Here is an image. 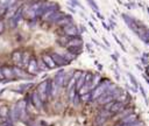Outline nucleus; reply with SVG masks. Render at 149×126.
I'll list each match as a JSON object with an SVG mask.
<instances>
[{"instance_id":"13","label":"nucleus","mask_w":149,"mask_h":126,"mask_svg":"<svg viewBox=\"0 0 149 126\" xmlns=\"http://www.w3.org/2000/svg\"><path fill=\"white\" fill-rule=\"evenodd\" d=\"M1 71H2V74H3L5 79H7V80H10V79L15 78L12 68H9V66H2V68H1Z\"/></svg>"},{"instance_id":"29","label":"nucleus","mask_w":149,"mask_h":126,"mask_svg":"<svg viewBox=\"0 0 149 126\" xmlns=\"http://www.w3.org/2000/svg\"><path fill=\"white\" fill-rule=\"evenodd\" d=\"M80 100H83V102H90V100H92V91H90V92H87L85 94H81L80 96Z\"/></svg>"},{"instance_id":"32","label":"nucleus","mask_w":149,"mask_h":126,"mask_svg":"<svg viewBox=\"0 0 149 126\" xmlns=\"http://www.w3.org/2000/svg\"><path fill=\"white\" fill-rule=\"evenodd\" d=\"M86 1H87V4L90 5V7H91L92 9H94V10H97V12H98L99 7H98V5L95 4V1H94V0H86Z\"/></svg>"},{"instance_id":"16","label":"nucleus","mask_w":149,"mask_h":126,"mask_svg":"<svg viewBox=\"0 0 149 126\" xmlns=\"http://www.w3.org/2000/svg\"><path fill=\"white\" fill-rule=\"evenodd\" d=\"M57 9H58V6H57V5H54L51 9H49L47 13H44V14L42 15V20H44V21H49V19L57 12Z\"/></svg>"},{"instance_id":"39","label":"nucleus","mask_w":149,"mask_h":126,"mask_svg":"<svg viewBox=\"0 0 149 126\" xmlns=\"http://www.w3.org/2000/svg\"><path fill=\"white\" fill-rule=\"evenodd\" d=\"M115 126H123V125H122V124H120V123H119V124H116V125H115Z\"/></svg>"},{"instance_id":"1","label":"nucleus","mask_w":149,"mask_h":126,"mask_svg":"<svg viewBox=\"0 0 149 126\" xmlns=\"http://www.w3.org/2000/svg\"><path fill=\"white\" fill-rule=\"evenodd\" d=\"M109 84H111V82H109L108 79H107V80H102L94 90H92V99H98V98L108 89Z\"/></svg>"},{"instance_id":"3","label":"nucleus","mask_w":149,"mask_h":126,"mask_svg":"<svg viewBox=\"0 0 149 126\" xmlns=\"http://www.w3.org/2000/svg\"><path fill=\"white\" fill-rule=\"evenodd\" d=\"M62 29H63L65 35H68L70 37H78V28L73 23H70V24L63 27Z\"/></svg>"},{"instance_id":"20","label":"nucleus","mask_w":149,"mask_h":126,"mask_svg":"<svg viewBox=\"0 0 149 126\" xmlns=\"http://www.w3.org/2000/svg\"><path fill=\"white\" fill-rule=\"evenodd\" d=\"M85 77H86V72H81L80 76L78 77L77 82H76V90L79 91L81 89V86L85 84Z\"/></svg>"},{"instance_id":"36","label":"nucleus","mask_w":149,"mask_h":126,"mask_svg":"<svg viewBox=\"0 0 149 126\" xmlns=\"http://www.w3.org/2000/svg\"><path fill=\"white\" fill-rule=\"evenodd\" d=\"M129 126H143V123H142L141 120H136L135 123H133V124L129 125Z\"/></svg>"},{"instance_id":"26","label":"nucleus","mask_w":149,"mask_h":126,"mask_svg":"<svg viewBox=\"0 0 149 126\" xmlns=\"http://www.w3.org/2000/svg\"><path fill=\"white\" fill-rule=\"evenodd\" d=\"M59 89H61V86H59V85H57V84L55 83V80L52 79V88H51V97H56V96L58 94V91H59Z\"/></svg>"},{"instance_id":"9","label":"nucleus","mask_w":149,"mask_h":126,"mask_svg":"<svg viewBox=\"0 0 149 126\" xmlns=\"http://www.w3.org/2000/svg\"><path fill=\"white\" fill-rule=\"evenodd\" d=\"M136 120H137V116L134 114V113H130L129 116H127V117H125L123 119H121V120H120V124H122L123 126H129V125H132L133 123H135Z\"/></svg>"},{"instance_id":"27","label":"nucleus","mask_w":149,"mask_h":126,"mask_svg":"<svg viewBox=\"0 0 149 126\" xmlns=\"http://www.w3.org/2000/svg\"><path fill=\"white\" fill-rule=\"evenodd\" d=\"M66 50H69L74 56H78L81 52V47H70V48H66Z\"/></svg>"},{"instance_id":"31","label":"nucleus","mask_w":149,"mask_h":126,"mask_svg":"<svg viewBox=\"0 0 149 126\" xmlns=\"http://www.w3.org/2000/svg\"><path fill=\"white\" fill-rule=\"evenodd\" d=\"M132 113V110L130 108H127V111H126V108L123 110V111H121V112H119V117H120V119H123L125 117H127V116H129Z\"/></svg>"},{"instance_id":"8","label":"nucleus","mask_w":149,"mask_h":126,"mask_svg":"<svg viewBox=\"0 0 149 126\" xmlns=\"http://www.w3.org/2000/svg\"><path fill=\"white\" fill-rule=\"evenodd\" d=\"M27 70H28V72L31 74V75H36V74H37V71H38V65H37V60H36L35 57H31V60H30V62H29V64H28V66H27Z\"/></svg>"},{"instance_id":"18","label":"nucleus","mask_w":149,"mask_h":126,"mask_svg":"<svg viewBox=\"0 0 149 126\" xmlns=\"http://www.w3.org/2000/svg\"><path fill=\"white\" fill-rule=\"evenodd\" d=\"M23 15H24L27 19H35V16H36V10H34L30 6H27V7L23 9Z\"/></svg>"},{"instance_id":"15","label":"nucleus","mask_w":149,"mask_h":126,"mask_svg":"<svg viewBox=\"0 0 149 126\" xmlns=\"http://www.w3.org/2000/svg\"><path fill=\"white\" fill-rule=\"evenodd\" d=\"M31 99H33V103H34V105L36 106V108L41 110V107H42V103H43V102H42V99L40 98L37 91L33 92V94H31Z\"/></svg>"},{"instance_id":"7","label":"nucleus","mask_w":149,"mask_h":126,"mask_svg":"<svg viewBox=\"0 0 149 126\" xmlns=\"http://www.w3.org/2000/svg\"><path fill=\"white\" fill-rule=\"evenodd\" d=\"M42 60L44 61L45 65L48 66V69H55L57 66V64L55 63V61L52 60V57L50 56V54H42Z\"/></svg>"},{"instance_id":"17","label":"nucleus","mask_w":149,"mask_h":126,"mask_svg":"<svg viewBox=\"0 0 149 126\" xmlns=\"http://www.w3.org/2000/svg\"><path fill=\"white\" fill-rule=\"evenodd\" d=\"M81 44H83V40L80 38V36H78V37H72V38L69 41L66 48H70V47H81Z\"/></svg>"},{"instance_id":"23","label":"nucleus","mask_w":149,"mask_h":126,"mask_svg":"<svg viewBox=\"0 0 149 126\" xmlns=\"http://www.w3.org/2000/svg\"><path fill=\"white\" fill-rule=\"evenodd\" d=\"M30 60H31V55H30V52L29 51H26V52H23L22 54V66H28V64H29V62H30Z\"/></svg>"},{"instance_id":"35","label":"nucleus","mask_w":149,"mask_h":126,"mask_svg":"<svg viewBox=\"0 0 149 126\" xmlns=\"http://www.w3.org/2000/svg\"><path fill=\"white\" fill-rule=\"evenodd\" d=\"M16 26H17V23L14 21V19H13V18L9 19V27H10V28H15Z\"/></svg>"},{"instance_id":"14","label":"nucleus","mask_w":149,"mask_h":126,"mask_svg":"<svg viewBox=\"0 0 149 126\" xmlns=\"http://www.w3.org/2000/svg\"><path fill=\"white\" fill-rule=\"evenodd\" d=\"M101 76L99 75V74H94L93 75V78H92V80H91V84H90V90L92 91V90H94L101 82Z\"/></svg>"},{"instance_id":"10","label":"nucleus","mask_w":149,"mask_h":126,"mask_svg":"<svg viewBox=\"0 0 149 126\" xmlns=\"http://www.w3.org/2000/svg\"><path fill=\"white\" fill-rule=\"evenodd\" d=\"M64 78H65V71H64V70H59V71H57V74L55 75L54 80H55V83H56L57 85H59V86L62 88V86H64Z\"/></svg>"},{"instance_id":"25","label":"nucleus","mask_w":149,"mask_h":126,"mask_svg":"<svg viewBox=\"0 0 149 126\" xmlns=\"http://www.w3.org/2000/svg\"><path fill=\"white\" fill-rule=\"evenodd\" d=\"M106 121H107V118H106V117H102V116L98 114V117H97L95 120H94V125H95V126H102Z\"/></svg>"},{"instance_id":"4","label":"nucleus","mask_w":149,"mask_h":126,"mask_svg":"<svg viewBox=\"0 0 149 126\" xmlns=\"http://www.w3.org/2000/svg\"><path fill=\"white\" fill-rule=\"evenodd\" d=\"M50 56L52 57V60L55 61V63H56L57 65H59V66H64V65L69 64V62L64 58V56H63L62 54H58V52L54 51V52L50 54Z\"/></svg>"},{"instance_id":"12","label":"nucleus","mask_w":149,"mask_h":126,"mask_svg":"<svg viewBox=\"0 0 149 126\" xmlns=\"http://www.w3.org/2000/svg\"><path fill=\"white\" fill-rule=\"evenodd\" d=\"M12 60L14 61V63L17 65V66H22V52L16 50V51H13L12 52Z\"/></svg>"},{"instance_id":"6","label":"nucleus","mask_w":149,"mask_h":126,"mask_svg":"<svg viewBox=\"0 0 149 126\" xmlns=\"http://www.w3.org/2000/svg\"><path fill=\"white\" fill-rule=\"evenodd\" d=\"M125 107H126V104L125 103H122V102H114L113 103V105H112V107H111V113L112 114H118L119 112H121V111H123L125 110Z\"/></svg>"},{"instance_id":"19","label":"nucleus","mask_w":149,"mask_h":126,"mask_svg":"<svg viewBox=\"0 0 149 126\" xmlns=\"http://www.w3.org/2000/svg\"><path fill=\"white\" fill-rule=\"evenodd\" d=\"M12 70H13V74H14V76H15V78H26V77H27L26 74H24V71H23L20 66H17V65L13 66Z\"/></svg>"},{"instance_id":"5","label":"nucleus","mask_w":149,"mask_h":126,"mask_svg":"<svg viewBox=\"0 0 149 126\" xmlns=\"http://www.w3.org/2000/svg\"><path fill=\"white\" fill-rule=\"evenodd\" d=\"M8 117H9V120L10 121H16L21 118V113H20V110L19 107L16 106V104L9 110V113H8Z\"/></svg>"},{"instance_id":"28","label":"nucleus","mask_w":149,"mask_h":126,"mask_svg":"<svg viewBox=\"0 0 149 126\" xmlns=\"http://www.w3.org/2000/svg\"><path fill=\"white\" fill-rule=\"evenodd\" d=\"M62 55L64 56V58H65V60H66V61H68L69 63H70L71 61H73V60H74V58L77 57V56H74L73 54H71V52H70L69 50H66V51H65L64 54H62Z\"/></svg>"},{"instance_id":"33","label":"nucleus","mask_w":149,"mask_h":126,"mask_svg":"<svg viewBox=\"0 0 149 126\" xmlns=\"http://www.w3.org/2000/svg\"><path fill=\"white\" fill-rule=\"evenodd\" d=\"M79 99H80V97H79V93L77 92L76 96H74V98L72 99V102H73V104H74L76 106H78V104H79Z\"/></svg>"},{"instance_id":"24","label":"nucleus","mask_w":149,"mask_h":126,"mask_svg":"<svg viewBox=\"0 0 149 126\" xmlns=\"http://www.w3.org/2000/svg\"><path fill=\"white\" fill-rule=\"evenodd\" d=\"M64 15H65V14H63L62 12H58V10H57V12H56V13H55L50 19H49V21H48V22H49V23H56V22H57L61 18H63Z\"/></svg>"},{"instance_id":"2","label":"nucleus","mask_w":149,"mask_h":126,"mask_svg":"<svg viewBox=\"0 0 149 126\" xmlns=\"http://www.w3.org/2000/svg\"><path fill=\"white\" fill-rule=\"evenodd\" d=\"M47 88H48V79L43 80V82L40 83L38 86H37V90H36V91H37L40 98L42 99V102H45V99L48 98V96H47Z\"/></svg>"},{"instance_id":"34","label":"nucleus","mask_w":149,"mask_h":126,"mask_svg":"<svg viewBox=\"0 0 149 126\" xmlns=\"http://www.w3.org/2000/svg\"><path fill=\"white\" fill-rule=\"evenodd\" d=\"M5 29H6V24L2 20H0V34H2L5 32Z\"/></svg>"},{"instance_id":"22","label":"nucleus","mask_w":149,"mask_h":126,"mask_svg":"<svg viewBox=\"0 0 149 126\" xmlns=\"http://www.w3.org/2000/svg\"><path fill=\"white\" fill-rule=\"evenodd\" d=\"M71 38H72V37H70V36H68V35H63V36L57 37V42L59 43V46H63V47L66 48V46H68V43H69V41H70Z\"/></svg>"},{"instance_id":"38","label":"nucleus","mask_w":149,"mask_h":126,"mask_svg":"<svg viewBox=\"0 0 149 126\" xmlns=\"http://www.w3.org/2000/svg\"><path fill=\"white\" fill-rule=\"evenodd\" d=\"M71 1H72V2L74 4V5H79V2H78L77 0H71ZM79 6H80V5H79ZM80 7H81V6H80ZM81 8H83V7H81Z\"/></svg>"},{"instance_id":"11","label":"nucleus","mask_w":149,"mask_h":126,"mask_svg":"<svg viewBox=\"0 0 149 126\" xmlns=\"http://www.w3.org/2000/svg\"><path fill=\"white\" fill-rule=\"evenodd\" d=\"M70 23H72V18H71V15H64L63 18H61L57 22H56V24L57 26H59V27H65V26H68V24H70Z\"/></svg>"},{"instance_id":"21","label":"nucleus","mask_w":149,"mask_h":126,"mask_svg":"<svg viewBox=\"0 0 149 126\" xmlns=\"http://www.w3.org/2000/svg\"><path fill=\"white\" fill-rule=\"evenodd\" d=\"M17 6H19V4H15L14 6H12V7H9L8 9H7V12H6V14H7V18L8 19H12V18H14L15 16V14L17 13Z\"/></svg>"},{"instance_id":"30","label":"nucleus","mask_w":149,"mask_h":126,"mask_svg":"<svg viewBox=\"0 0 149 126\" xmlns=\"http://www.w3.org/2000/svg\"><path fill=\"white\" fill-rule=\"evenodd\" d=\"M37 65H38V70H47V69H48V66L45 65V63H44V61L42 60V57L37 61Z\"/></svg>"},{"instance_id":"37","label":"nucleus","mask_w":149,"mask_h":126,"mask_svg":"<svg viewBox=\"0 0 149 126\" xmlns=\"http://www.w3.org/2000/svg\"><path fill=\"white\" fill-rule=\"evenodd\" d=\"M129 78H130V80H132V83H133V84H134V85L136 86V85H137V84H136V79H134V77H133V76H132L130 74H129Z\"/></svg>"}]
</instances>
